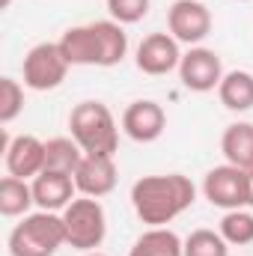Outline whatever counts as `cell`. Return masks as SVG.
Instances as JSON below:
<instances>
[{"label":"cell","mask_w":253,"mask_h":256,"mask_svg":"<svg viewBox=\"0 0 253 256\" xmlns=\"http://www.w3.org/2000/svg\"><path fill=\"white\" fill-rule=\"evenodd\" d=\"M24 110V84L15 78H0V122L9 126Z\"/></svg>","instance_id":"obj_22"},{"label":"cell","mask_w":253,"mask_h":256,"mask_svg":"<svg viewBox=\"0 0 253 256\" xmlns=\"http://www.w3.org/2000/svg\"><path fill=\"white\" fill-rule=\"evenodd\" d=\"M238 3H250V0H238Z\"/></svg>","instance_id":"obj_27"},{"label":"cell","mask_w":253,"mask_h":256,"mask_svg":"<svg viewBox=\"0 0 253 256\" xmlns=\"http://www.w3.org/2000/svg\"><path fill=\"white\" fill-rule=\"evenodd\" d=\"M66 244H72L80 254L98 250L108 238V214L104 206L96 196H74L63 212Z\"/></svg>","instance_id":"obj_5"},{"label":"cell","mask_w":253,"mask_h":256,"mask_svg":"<svg viewBox=\"0 0 253 256\" xmlns=\"http://www.w3.org/2000/svg\"><path fill=\"white\" fill-rule=\"evenodd\" d=\"M80 256H104V254H98V250H90V254H80Z\"/></svg>","instance_id":"obj_26"},{"label":"cell","mask_w":253,"mask_h":256,"mask_svg":"<svg viewBox=\"0 0 253 256\" xmlns=\"http://www.w3.org/2000/svg\"><path fill=\"white\" fill-rule=\"evenodd\" d=\"M66 244V224L60 212H33L9 232V256H54Z\"/></svg>","instance_id":"obj_4"},{"label":"cell","mask_w":253,"mask_h":256,"mask_svg":"<svg viewBox=\"0 0 253 256\" xmlns=\"http://www.w3.org/2000/svg\"><path fill=\"white\" fill-rule=\"evenodd\" d=\"M68 131L84 155H114L120 149V126L104 102H78L68 114Z\"/></svg>","instance_id":"obj_3"},{"label":"cell","mask_w":253,"mask_h":256,"mask_svg":"<svg viewBox=\"0 0 253 256\" xmlns=\"http://www.w3.org/2000/svg\"><path fill=\"white\" fill-rule=\"evenodd\" d=\"M60 48H63L68 66L110 68V66H120L126 60L128 33L114 18L90 21V24H80V27H68L60 36Z\"/></svg>","instance_id":"obj_2"},{"label":"cell","mask_w":253,"mask_h":256,"mask_svg":"<svg viewBox=\"0 0 253 256\" xmlns=\"http://www.w3.org/2000/svg\"><path fill=\"white\" fill-rule=\"evenodd\" d=\"M220 152L226 158V164L236 167H253V122H232L226 126L220 137Z\"/></svg>","instance_id":"obj_17"},{"label":"cell","mask_w":253,"mask_h":256,"mask_svg":"<svg viewBox=\"0 0 253 256\" xmlns=\"http://www.w3.org/2000/svg\"><path fill=\"white\" fill-rule=\"evenodd\" d=\"M218 98L226 110L232 114H244L253 108V74L248 68H232L224 74L220 86H218Z\"/></svg>","instance_id":"obj_15"},{"label":"cell","mask_w":253,"mask_h":256,"mask_svg":"<svg viewBox=\"0 0 253 256\" xmlns=\"http://www.w3.org/2000/svg\"><path fill=\"white\" fill-rule=\"evenodd\" d=\"M196 202V185L182 173H155L131 185L134 214L146 226H167Z\"/></svg>","instance_id":"obj_1"},{"label":"cell","mask_w":253,"mask_h":256,"mask_svg":"<svg viewBox=\"0 0 253 256\" xmlns=\"http://www.w3.org/2000/svg\"><path fill=\"white\" fill-rule=\"evenodd\" d=\"M3 161H6L9 176H18V179L30 182L45 170V143L36 134H18L3 149Z\"/></svg>","instance_id":"obj_13"},{"label":"cell","mask_w":253,"mask_h":256,"mask_svg":"<svg viewBox=\"0 0 253 256\" xmlns=\"http://www.w3.org/2000/svg\"><path fill=\"white\" fill-rule=\"evenodd\" d=\"M248 208H253V167H248Z\"/></svg>","instance_id":"obj_24"},{"label":"cell","mask_w":253,"mask_h":256,"mask_svg":"<svg viewBox=\"0 0 253 256\" xmlns=\"http://www.w3.org/2000/svg\"><path fill=\"white\" fill-rule=\"evenodd\" d=\"M80 161H84V149L74 143V137H51L45 143V170L74 176Z\"/></svg>","instance_id":"obj_19"},{"label":"cell","mask_w":253,"mask_h":256,"mask_svg":"<svg viewBox=\"0 0 253 256\" xmlns=\"http://www.w3.org/2000/svg\"><path fill=\"white\" fill-rule=\"evenodd\" d=\"M68 60H66L60 42H39L27 51L24 63H21V78L24 86L33 92H51L57 90L68 74Z\"/></svg>","instance_id":"obj_6"},{"label":"cell","mask_w":253,"mask_h":256,"mask_svg":"<svg viewBox=\"0 0 253 256\" xmlns=\"http://www.w3.org/2000/svg\"><path fill=\"white\" fill-rule=\"evenodd\" d=\"M167 128V110L152 98H137L122 110V131L134 143H155Z\"/></svg>","instance_id":"obj_11"},{"label":"cell","mask_w":253,"mask_h":256,"mask_svg":"<svg viewBox=\"0 0 253 256\" xmlns=\"http://www.w3.org/2000/svg\"><path fill=\"white\" fill-rule=\"evenodd\" d=\"M116 179H120V170L114 155H84L80 167L74 170V185L80 196L102 200L116 188Z\"/></svg>","instance_id":"obj_12"},{"label":"cell","mask_w":253,"mask_h":256,"mask_svg":"<svg viewBox=\"0 0 253 256\" xmlns=\"http://www.w3.org/2000/svg\"><path fill=\"white\" fill-rule=\"evenodd\" d=\"M33 200H36V208L42 212H63L66 206L78 196V185H74V176H66V173H51V170H42L33 182Z\"/></svg>","instance_id":"obj_14"},{"label":"cell","mask_w":253,"mask_h":256,"mask_svg":"<svg viewBox=\"0 0 253 256\" xmlns=\"http://www.w3.org/2000/svg\"><path fill=\"white\" fill-rule=\"evenodd\" d=\"M104 6H108L110 18L126 27V24H137L149 15L152 0H104Z\"/></svg>","instance_id":"obj_23"},{"label":"cell","mask_w":253,"mask_h":256,"mask_svg":"<svg viewBox=\"0 0 253 256\" xmlns=\"http://www.w3.org/2000/svg\"><path fill=\"white\" fill-rule=\"evenodd\" d=\"M230 248H244L253 244V212L248 208H232V212H224L220 218V230H218Z\"/></svg>","instance_id":"obj_20"},{"label":"cell","mask_w":253,"mask_h":256,"mask_svg":"<svg viewBox=\"0 0 253 256\" xmlns=\"http://www.w3.org/2000/svg\"><path fill=\"white\" fill-rule=\"evenodd\" d=\"M12 6V0H0V9H9Z\"/></svg>","instance_id":"obj_25"},{"label":"cell","mask_w":253,"mask_h":256,"mask_svg":"<svg viewBox=\"0 0 253 256\" xmlns=\"http://www.w3.org/2000/svg\"><path fill=\"white\" fill-rule=\"evenodd\" d=\"M128 256H185V242L167 226H149L131 244Z\"/></svg>","instance_id":"obj_16"},{"label":"cell","mask_w":253,"mask_h":256,"mask_svg":"<svg viewBox=\"0 0 253 256\" xmlns=\"http://www.w3.org/2000/svg\"><path fill=\"white\" fill-rule=\"evenodd\" d=\"M185 256H230V244L214 230H194L185 238Z\"/></svg>","instance_id":"obj_21"},{"label":"cell","mask_w":253,"mask_h":256,"mask_svg":"<svg viewBox=\"0 0 253 256\" xmlns=\"http://www.w3.org/2000/svg\"><path fill=\"white\" fill-rule=\"evenodd\" d=\"M167 30L179 45H200L212 33V12L202 0H173L167 9Z\"/></svg>","instance_id":"obj_8"},{"label":"cell","mask_w":253,"mask_h":256,"mask_svg":"<svg viewBox=\"0 0 253 256\" xmlns=\"http://www.w3.org/2000/svg\"><path fill=\"white\" fill-rule=\"evenodd\" d=\"M224 74H226L224 63H220L218 51H212V48L194 45V48H188V54H182L179 80L190 92H212V90H218Z\"/></svg>","instance_id":"obj_9"},{"label":"cell","mask_w":253,"mask_h":256,"mask_svg":"<svg viewBox=\"0 0 253 256\" xmlns=\"http://www.w3.org/2000/svg\"><path fill=\"white\" fill-rule=\"evenodd\" d=\"M36 206L33 185L18 176H3L0 179V214L3 218H24Z\"/></svg>","instance_id":"obj_18"},{"label":"cell","mask_w":253,"mask_h":256,"mask_svg":"<svg viewBox=\"0 0 253 256\" xmlns=\"http://www.w3.org/2000/svg\"><path fill=\"white\" fill-rule=\"evenodd\" d=\"M134 63H137V68H140L143 74L161 78V74L179 72L182 48H179V42H176L170 33H149V36L137 45Z\"/></svg>","instance_id":"obj_10"},{"label":"cell","mask_w":253,"mask_h":256,"mask_svg":"<svg viewBox=\"0 0 253 256\" xmlns=\"http://www.w3.org/2000/svg\"><path fill=\"white\" fill-rule=\"evenodd\" d=\"M202 194L212 206L232 212V208H248V170L236 164H220L212 167L202 179Z\"/></svg>","instance_id":"obj_7"}]
</instances>
